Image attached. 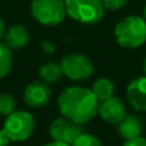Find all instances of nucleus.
I'll return each mask as SVG.
<instances>
[{
  "instance_id": "f257e3e1",
  "label": "nucleus",
  "mask_w": 146,
  "mask_h": 146,
  "mask_svg": "<svg viewBox=\"0 0 146 146\" xmlns=\"http://www.w3.org/2000/svg\"><path fill=\"white\" fill-rule=\"evenodd\" d=\"M58 106L63 117L74 123L83 124L96 115L99 101L90 88L72 86L60 94Z\"/></svg>"
},
{
  "instance_id": "f03ea898",
  "label": "nucleus",
  "mask_w": 146,
  "mask_h": 146,
  "mask_svg": "<svg viewBox=\"0 0 146 146\" xmlns=\"http://www.w3.org/2000/svg\"><path fill=\"white\" fill-rule=\"evenodd\" d=\"M115 40L122 48L135 49L146 42V22L142 17L129 15L117 23Z\"/></svg>"
},
{
  "instance_id": "7ed1b4c3",
  "label": "nucleus",
  "mask_w": 146,
  "mask_h": 146,
  "mask_svg": "<svg viewBox=\"0 0 146 146\" xmlns=\"http://www.w3.org/2000/svg\"><path fill=\"white\" fill-rule=\"evenodd\" d=\"M66 12L72 19L83 25H94L104 17L101 0H64Z\"/></svg>"
},
{
  "instance_id": "20e7f679",
  "label": "nucleus",
  "mask_w": 146,
  "mask_h": 146,
  "mask_svg": "<svg viewBox=\"0 0 146 146\" xmlns=\"http://www.w3.org/2000/svg\"><path fill=\"white\" fill-rule=\"evenodd\" d=\"M3 131L7 133L10 141L21 142L30 139L35 131V119L31 113L26 110L13 111L7 117L3 126Z\"/></svg>"
},
{
  "instance_id": "39448f33",
  "label": "nucleus",
  "mask_w": 146,
  "mask_h": 146,
  "mask_svg": "<svg viewBox=\"0 0 146 146\" xmlns=\"http://www.w3.org/2000/svg\"><path fill=\"white\" fill-rule=\"evenodd\" d=\"M31 13L38 23L48 27L58 26L67 14L63 0H33Z\"/></svg>"
},
{
  "instance_id": "423d86ee",
  "label": "nucleus",
  "mask_w": 146,
  "mask_h": 146,
  "mask_svg": "<svg viewBox=\"0 0 146 146\" xmlns=\"http://www.w3.org/2000/svg\"><path fill=\"white\" fill-rule=\"evenodd\" d=\"M62 69L72 81H83L92 76L94 66L88 56L83 54H68L62 59Z\"/></svg>"
},
{
  "instance_id": "0eeeda50",
  "label": "nucleus",
  "mask_w": 146,
  "mask_h": 146,
  "mask_svg": "<svg viewBox=\"0 0 146 146\" xmlns=\"http://www.w3.org/2000/svg\"><path fill=\"white\" fill-rule=\"evenodd\" d=\"M49 132H50V136L53 137V141L72 145L73 141L81 133H83V128L81 127V124L69 121L66 117H59L50 123Z\"/></svg>"
},
{
  "instance_id": "6e6552de",
  "label": "nucleus",
  "mask_w": 146,
  "mask_h": 146,
  "mask_svg": "<svg viewBox=\"0 0 146 146\" xmlns=\"http://www.w3.org/2000/svg\"><path fill=\"white\" fill-rule=\"evenodd\" d=\"M98 114L101 117L103 121L110 124H118L127 115V111L123 101L117 96H111L99 103Z\"/></svg>"
},
{
  "instance_id": "1a4fd4ad",
  "label": "nucleus",
  "mask_w": 146,
  "mask_h": 146,
  "mask_svg": "<svg viewBox=\"0 0 146 146\" xmlns=\"http://www.w3.org/2000/svg\"><path fill=\"white\" fill-rule=\"evenodd\" d=\"M23 98L25 103L31 108H42L50 100L51 90L45 82L35 81L26 87Z\"/></svg>"
},
{
  "instance_id": "9d476101",
  "label": "nucleus",
  "mask_w": 146,
  "mask_h": 146,
  "mask_svg": "<svg viewBox=\"0 0 146 146\" xmlns=\"http://www.w3.org/2000/svg\"><path fill=\"white\" fill-rule=\"evenodd\" d=\"M126 94L132 108L139 111H146V76L132 80L127 86Z\"/></svg>"
},
{
  "instance_id": "9b49d317",
  "label": "nucleus",
  "mask_w": 146,
  "mask_h": 146,
  "mask_svg": "<svg viewBox=\"0 0 146 146\" xmlns=\"http://www.w3.org/2000/svg\"><path fill=\"white\" fill-rule=\"evenodd\" d=\"M144 131V123L141 118L135 114H128L118 123V132L124 140H132L140 137Z\"/></svg>"
},
{
  "instance_id": "f8f14e48",
  "label": "nucleus",
  "mask_w": 146,
  "mask_h": 146,
  "mask_svg": "<svg viewBox=\"0 0 146 146\" xmlns=\"http://www.w3.org/2000/svg\"><path fill=\"white\" fill-rule=\"evenodd\" d=\"M28 38H30V35H28L27 28L22 25H14L8 31H5L4 44L10 50H19L27 45Z\"/></svg>"
},
{
  "instance_id": "ddd939ff",
  "label": "nucleus",
  "mask_w": 146,
  "mask_h": 146,
  "mask_svg": "<svg viewBox=\"0 0 146 146\" xmlns=\"http://www.w3.org/2000/svg\"><path fill=\"white\" fill-rule=\"evenodd\" d=\"M92 94L95 95V98L98 99V101H103L106 99L111 98L114 94V83L111 82L109 78H99L98 81H95V83L92 85L91 88Z\"/></svg>"
},
{
  "instance_id": "4468645a",
  "label": "nucleus",
  "mask_w": 146,
  "mask_h": 146,
  "mask_svg": "<svg viewBox=\"0 0 146 146\" xmlns=\"http://www.w3.org/2000/svg\"><path fill=\"white\" fill-rule=\"evenodd\" d=\"M38 74L45 83H54L63 76V69L60 64L55 62H48L40 68Z\"/></svg>"
},
{
  "instance_id": "2eb2a0df",
  "label": "nucleus",
  "mask_w": 146,
  "mask_h": 146,
  "mask_svg": "<svg viewBox=\"0 0 146 146\" xmlns=\"http://www.w3.org/2000/svg\"><path fill=\"white\" fill-rule=\"evenodd\" d=\"M12 66H13L12 50L4 42H0V78L5 77L10 72Z\"/></svg>"
},
{
  "instance_id": "dca6fc26",
  "label": "nucleus",
  "mask_w": 146,
  "mask_h": 146,
  "mask_svg": "<svg viewBox=\"0 0 146 146\" xmlns=\"http://www.w3.org/2000/svg\"><path fill=\"white\" fill-rule=\"evenodd\" d=\"M15 110V99L10 94H0V115L8 117Z\"/></svg>"
},
{
  "instance_id": "f3484780",
  "label": "nucleus",
  "mask_w": 146,
  "mask_h": 146,
  "mask_svg": "<svg viewBox=\"0 0 146 146\" xmlns=\"http://www.w3.org/2000/svg\"><path fill=\"white\" fill-rule=\"evenodd\" d=\"M71 146H103V145H101L100 140L96 136L83 132L73 141V144Z\"/></svg>"
},
{
  "instance_id": "a211bd4d",
  "label": "nucleus",
  "mask_w": 146,
  "mask_h": 146,
  "mask_svg": "<svg viewBox=\"0 0 146 146\" xmlns=\"http://www.w3.org/2000/svg\"><path fill=\"white\" fill-rule=\"evenodd\" d=\"M104 8L108 10H118L128 3V0H101Z\"/></svg>"
},
{
  "instance_id": "6ab92c4d",
  "label": "nucleus",
  "mask_w": 146,
  "mask_h": 146,
  "mask_svg": "<svg viewBox=\"0 0 146 146\" xmlns=\"http://www.w3.org/2000/svg\"><path fill=\"white\" fill-rule=\"evenodd\" d=\"M123 146H146V137H136L132 140H127L123 144Z\"/></svg>"
},
{
  "instance_id": "aec40b11",
  "label": "nucleus",
  "mask_w": 146,
  "mask_h": 146,
  "mask_svg": "<svg viewBox=\"0 0 146 146\" xmlns=\"http://www.w3.org/2000/svg\"><path fill=\"white\" fill-rule=\"evenodd\" d=\"M9 142H10V140L7 136V133L3 129H0V146H8Z\"/></svg>"
},
{
  "instance_id": "412c9836",
  "label": "nucleus",
  "mask_w": 146,
  "mask_h": 146,
  "mask_svg": "<svg viewBox=\"0 0 146 146\" xmlns=\"http://www.w3.org/2000/svg\"><path fill=\"white\" fill-rule=\"evenodd\" d=\"M42 48H44V50H45L46 53H49V54H51L54 51V48H53V45H51L50 42H44Z\"/></svg>"
},
{
  "instance_id": "4be33fe9",
  "label": "nucleus",
  "mask_w": 146,
  "mask_h": 146,
  "mask_svg": "<svg viewBox=\"0 0 146 146\" xmlns=\"http://www.w3.org/2000/svg\"><path fill=\"white\" fill-rule=\"evenodd\" d=\"M44 146H71V145L64 144V142H59V141H53V142H49V144H46Z\"/></svg>"
},
{
  "instance_id": "5701e85b",
  "label": "nucleus",
  "mask_w": 146,
  "mask_h": 146,
  "mask_svg": "<svg viewBox=\"0 0 146 146\" xmlns=\"http://www.w3.org/2000/svg\"><path fill=\"white\" fill-rule=\"evenodd\" d=\"M4 35H5V25L3 22V19L0 18V38L4 37Z\"/></svg>"
},
{
  "instance_id": "b1692460",
  "label": "nucleus",
  "mask_w": 146,
  "mask_h": 146,
  "mask_svg": "<svg viewBox=\"0 0 146 146\" xmlns=\"http://www.w3.org/2000/svg\"><path fill=\"white\" fill-rule=\"evenodd\" d=\"M142 15H144V19H145V22H146V4H145V7H144V10H142Z\"/></svg>"
},
{
  "instance_id": "393cba45",
  "label": "nucleus",
  "mask_w": 146,
  "mask_h": 146,
  "mask_svg": "<svg viewBox=\"0 0 146 146\" xmlns=\"http://www.w3.org/2000/svg\"><path fill=\"white\" fill-rule=\"evenodd\" d=\"M142 69H144V73H145V76H146V58L144 59V64H142Z\"/></svg>"
}]
</instances>
